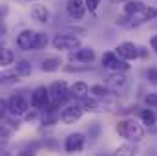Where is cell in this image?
Segmentation results:
<instances>
[{"label":"cell","mask_w":157,"mask_h":156,"mask_svg":"<svg viewBox=\"0 0 157 156\" xmlns=\"http://www.w3.org/2000/svg\"><path fill=\"white\" fill-rule=\"evenodd\" d=\"M115 130L121 138H124L126 142L130 143H139L144 140L146 132H144V127L133 119V117H126V119H121L117 125H115Z\"/></svg>","instance_id":"cell-1"},{"label":"cell","mask_w":157,"mask_h":156,"mask_svg":"<svg viewBox=\"0 0 157 156\" xmlns=\"http://www.w3.org/2000/svg\"><path fill=\"white\" fill-rule=\"evenodd\" d=\"M49 94H51V101H57L60 105H68V101H71V86L66 83V81H53L49 86Z\"/></svg>","instance_id":"cell-2"},{"label":"cell","mask_w":157,"mask_h":156,"mask_svg":"<svg viewBox=\"0 0 157 156\" xmlns=\"http://www.w3.org/2000/svg\"><path fill=\"white\" fill-rule=\"evenodd\" d=\"M29 107H31V103L24 96H20V94H13L7 99V114L13 117L26 116L29 112Z\"/></svg>","instance_id":"cell-3"},{"label":"cell","mask_w":157,"mask_h":156,"mask_svg":"<svg viewBox=\"0 0 157 156\" xmlns=\"http://www.w3.org/2000/svg\"><path fill=\"white\" fill-rule=\"evenodd\" d=\"M53 48L55 50H60V51H73L80 48V37L77 35H68V33H57L53 40H51Z\"/></svg>","instance_id":"cell-4"},{"label":"cell","mask_w":157,"mask_h":156,"mask_svg":"<svg viewBox=\"0 0 157 156\" xmlns=\"http://www.w3.org/2000/svg\"><path fill=\"white\" fill-rule=\"evenodd\" d=\"M31 107L37 109V110H48V107L51 105V94H49V88L48 86H37L33 92H31Z\"/></svg>","instance_id":"cell-5"},{"label":"cell","mask_w":157,"mask_h":156,"mask_svg":"<svg viewBox=\"0 0 157 156\" xmlns=\"http://www.w3.org/2000/svg\"><path fill=\"white\" fill-rule=\"evenodd\" d=\"M101 63H102V66L108 68L110 72H128V70H130L128 61H122L115 51H106V53H102Z\"/></svg>","instance_id":"cell-6"},{"label":"cell","mask_w":157,"mask_h":156,"mask_svg":"<svg viewBox=\"0 0 157 156\" xmlns=\"http://www.w3.org/2000/svg\"><path fill=\"white\" fill-rule=\"evenodd\" d=\"M115 53L122 61H135L141 57V50H139V44L132 42V40H124V42H119L115 46Z\"/></svg>","instance_id":"cell-7"},{"label":"cell","mask_w":157,"mask_h":156,"mask_svg":"<svg viewBox=\"0 0 157 156\" xmlns=\"http://www.w3.org/2000/svg\"><path fill=\"white\" fill-rule=\"evenodd\" d=\"M82 116H84V109L80 103H70L60 110V121L64 125H73V123L80 121Z\"/></svg>","instance_id":"cell-8"},{"label":"cell","mask_w":157,"mask_h":156,"mask_svg":"<svg viewBox=\"0 0 157 156\" xmlns=\"http://www.w3.org/2000/svg\"><path fill=\"white\" fill-rule=\"evenodd\" d=\"M37 40H39V31L35 30H22L17 35V46L24 51L37 50Z\"/></svg>","instance_id":"cell-9"},{"label":"cell","mask_w":157,"mask_h":156,"mask_svg":"<svg viewBox=\"0 0 157 156\" xmlns=\"http://www.w3.org/2000/svg\"><path fill=\"white\" fill-rule=\"evenodd\" d=\"M84 145H86V136L82 132H71L64 140V151L68 154H77V153H80L84 149Z\"/></svg>","instance_id":"cell-10"},{"label":"cell","mask_w":157,"mask_h":156,"mask_svg":"<svg viewBox=\"0 0 157 156\" xmlns=\"http://www.w3.org/2000/svg\"><path fill=\"white\" fill-rule=\"evenodd\" d=\"M70 61H75V63H80V64H91L93 61H95V50L93 48H90V46H80L77 50H73V51H70Z\"/></svg>","instance_id":"cell-11"},{"label":"cell","mask_w":157,"mask_h":156,"mask_svg":"<svg viewBox=\"0 0 157 156\" xmlns=\"http://www.w3.org/2000/svg\"><path fill=\"white\" fill-rule=\"evenodd\" d=\"M66 11H68V15L73 20H82L86 11H88V7H86L84 0H68L66 2Z\"/></svg>","instance_id":"cell-12"},{"label":"cell","mask_w":157,"mask_h":156,"mask_svg":"<svg viewBox=\"0 0 157 156\" xmlns=\"http://www.w3.org/2000/svg\"><path fill=\"white\" fill-rule=\"evenodd\" d=\"M29 15H31L33 20H37L40 24H48V22L51 20V11H49V7L44 6V4H31Z\"/></svg>","instance_id":"cell-13"},{"label":"cell","mask_w":157,"mask_h":156,"mask_svg":"<svg viewBox=\"0 0 157 156\" xmlns=\"http://www.w3.org/2000/svg\"><path fill=\"white\" fill-rule=\"evenodd\" d=\"M106 84L113 90V92H121L128 86V77L124 76V72H112L106 77Z\"/></svg>","instance_id":"cell-14"},{"label":"cell","mask_w":157,"mask_h":156,"mask_svg":"<svg viewBox=\"0 0 157 156\" xmlns=\"http://www.w3.org/2000/svg\"><path fill=\"white\" fill-rule=\"evenodd\" d=\"M90 94H91V97H95V99H101V101H108L110 97H112V94H113V90L108 86V84H91L90 86Z\"/></svg>","instance_id":"cell-15"},{"label":"cell","mask_w":157,"mask_h":156,"mask_svg":"<svg viewBox=\"0 0 157 156\" xmlns=\"http://www.w3.org/2000/svg\"><path fill=\"white\" fill-rule=\"evenodd\" d=\"M80 105H82V109H84V112H101V110H104L110 103L108 101H101V99H95V97H86L84 101H80Z\"/></svg>","instance_id":"cell-16"},{"label":"cell","mask_w":157,"mask_h":156,"mask_svg":"<svg viewBox=\"0 0 157 156\" xmlns=\"http://www.w3.org/2000/svg\"><path fill=\"white\" fill-rule=\"evenodd\" d=\"M62 66V59L57 57V55H51V57H46L42 63H40V70L46 72V74H53L57 70H60Z\"/></svg>","instance_id":"cell-17"},{"label":"cell","mask_w":157,"mask_h":156,"mask_svg":"<svg viewBox=\"0 0 157 156\" xmlns=\"http://www.w3.org/2000/svg\"><path fill=\"white\" fill-rule=\"evenodd\" d=\"M70 90H71V97H73V99H78V101H84V99L90 96V86H88V83H84V81L73 83Z\"/></svg>","instance_id":"cell-18"},{"label":"cell","mask_w":157,"mask_h":156,"mask_svg":"<svg viewBox=\"0 0 157 156\" xmlns=\"http://www.w3.org/2000/svg\"><path fill=\"white\" fill-rule=\"evenodd\" d=\"M132 18H135V22L137 24H143V22H150V20H154L157 18V9L154 6H144L135 17H132Z\"/></svg>","instance_id":"cell-19"},{"label":"cell","mask_w":157,"mask_h":156,"mask_svg":"<svg viewBox=\"0 0 157 156\" xmlns=\"http://www.w3.org/2000/svg\"><path fill=\"white\" fill-rule=\"evenodd\" d=\"M144 6H146V4L141 2V0H130V2H126V4L122 6V11H124V15H128V17H135Z\"/></svg>","instance_id":"cell-20"},{"label":"cell","mask_w":157,"mask_h":156,"mask_svg":"<svg viewBox=\"0 0 157 156\" xmlns=\"http://www.w3.org/2000/svg\"><path fill=\"white\" fill-rule=\"evenodd\" d=\"M0 81H2L4 86H13L20 81V76H18L17 70H4L2 76H0Z\"/></svg>","instance_id":"cell-21"},{"label":"cell","mask_w":157,"mask_h":156,"mask_svg":"<svg viewBox=\"0 0 157 156\" xmlns=\"http://www.w3.org/2000/svg\"><path fill=\"white\" fill-rule=\"evenodd\" d=\"M139 117H141V123H144L146 127H155L157 123V116L155 112H154V109H143L141 112H139Z\"/></svg>","instance_id":"cell-22"},{"label":"cell","mask_w":157,"mask_h":156,"mask_svg":"<svg viewBox=\"0 0 157 156\" xmlns=\"http://www.w3.org/2000/svg\"><path fill=\"white\" fill-rule=\"evenodd\" d=\"M137 154V145L135 143H122V145H119L117 149H115V153L113 156H135Z\"/></svg>","instance_id":"cell-23"},{"label":"cell","mask_w":157,"mask_h":156,"mask_svg":"<svg viewBox=\"0 0 157 156\" xmlns=\"http://www.w3.org/2000/svg\"><path fill=\"white\" fill-rule=\"evenodd\" d=\"M15 70L18 72V76H20V77H28V76H31L33 66H31V63H29L28 59H20V61H17Z\"/></svg>","instance_id":"cell-24"},{"label":"cell","mask_w":157,"mask_h":156,"mask_svg":"<svg viewBox=\"0 0 157 156\" xmlns=\"http://www.w3.org/2000/svg\"><path fill=\"white\" fill-rule=\"evenodd\" d=\"M13 63H15V51L11 48H7V46H2V50H0V64L9 66Z\"/></svg>","instance_id":"cell-25"},{"label":"cell","mask_w":157,"mask_h":156,"mask_svg":"<svg viewBox=\"0 0 157 156\" xmlns=\"http://www.w3.org/2000/svg\"><path fill=\"white\" fill-rule=\"evenodd\" d=\"M144 103L148 109H157V92H150L144 96Z\"/></svg>","instance_id":"cell-26"},{"label":"cell","mask_w":157,"mask_h":156,"mask_svg":"<svg viewBox=\"0 0 157 156\" xmlns=\"http://www.w3.org/2000/svg\"><path fill=\"white\" fill-rule=\"evenodd\" d=\"M146 79L150 81V84H157V66L146 68Z\"/></svg>","instance_id":"cell-27"},{"label":"cell","mask_w":157,"mask_h":156,"mask_svg":"<svg viewBox=\"0 0 157 156\" xmlns=\"http://www.w3.org/2000/svg\"><path fill=\"white\" fill-rule=\"evenodd\" d=\"M91 66L90 64H86V66H77V64H66L64 66V72H86V70H90Z\"/></svg>","instance_id":"cell-28"},{"label":"cell","mask_w":157,"mask_h":156,"mask_svg":"<svg viewBox=\"0 0 157 156\" xmlns=\"http://www.w3.org/2000/svg\"><path fill=\"white\" fill-rule=\"evenodd\" d=\"M15 156H37V151H35V147H31V145H29V147L20 149Z\"/></svg>","instance_id":"cell-29"},{"label":"cell","mask_w":157,"mask_h":156,"mask_svg":"<svg viewBox=\"0 0 157 156\" xmlns=\"http://www.w3.org/2000/svg\"><path fill=\"white\" fill-rule=\"evenodd\" d=\"M84 2H86V7H88L90 13H95L101 6V0H84Z\"/></svg>","instance_id":"cell-30"},{"label":"cell","mask_w":157,"mask_h":156,"mask_svg":"<svg viewBox=\"0 0 157 156\" xmlns=\"http://www.w3.org/2000/svg\"><path fill=\"white\" fill-rule=\"evenodd\" d=\"M37 112H40V110H37V109H31V110L24 116V119H26V121H35V119H37V116H39Z\"/></svg>","instance_id":"cell-31"},{"label":"cell","mask_w":157,"mask_h":156,"mask_svg":"<svg viewBox=\"0 0 157 156\" xmlns=\"http://www.w3.org/2000/svg\"><path fill=\"white\" fill-rule=\"evenodd\" d=\"M139 50H141V59H146L148 57V50L144 46H139Z\"/></svg>","instance_id":"cell-32"},{"label":"cell","mask_w":157,"mask_h":156,"mask_svg":"<svg viewBox=\"0 0 157 156\" xmlns=\"http://www.w3.org/2000/svg\"><path fill=\"white\" fill-rule=\"evenodd\" d=\"M150 46H152V50H155L157 51V35H154V37L150 39Z\"/></svg>","instance_id":"cell-33"},{"label":"cell","mask_w":157,"mask_h":156,"mask_svg":"<svg viewBox=\"0 0 157 156\" xmlns=\"http://www.w3.org/2000/svg\"><path fill=\"white\" fill-rule=\"evenodd\" d=\"M110 2H112V4H119V2H124V4H126V2H130V0H110Z\"/></svg>","instance_id":"cell-34"}]
</instances>
